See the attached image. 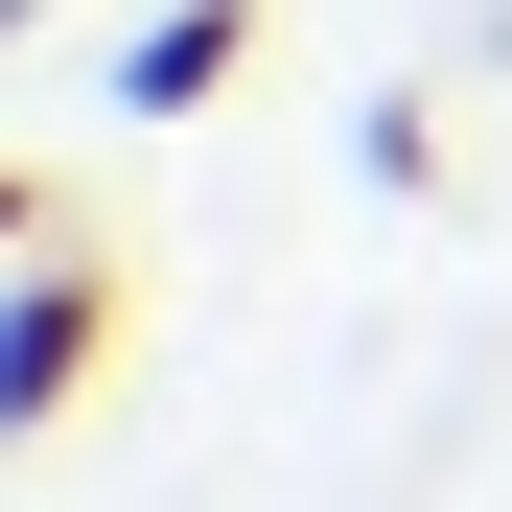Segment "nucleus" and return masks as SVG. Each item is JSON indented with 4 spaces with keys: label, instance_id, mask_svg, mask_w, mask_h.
I'll list each match as a JSON object with an SVG mask.
<instances>
[{
    "label": "nucleus",
    "instance_id": "1",
    "mask_svg": "<svg viewBox=\"0 0 512 512\" xmlns=\"http://www.w3.org/2000/svg\"><path fill=\"white\" fill-rule=\"evenodd\" d=\"M94 373H117V256H94V233L0 256V443H47Z\"/></svg>",
    "mask_w": 512,
    "mask_h": 512
},
{
    "label": "nucleus",
    "instance_id": "2",
    "mask_svg": "<svg viewBox=\"0 0 512 512\" xmlns=\"http://www.w3.org/2000/svg\"><path fill=\"white\" fill-rule=\"evenodd\" d=\"M256 70V0H140V47H117V117H210Z\"/></svg>",
    "mask_w": 512,
    "mask_h": 512
},
{
    "label": "nucleus",
    "instance_id": "3",
    "mask_svg": "<svg viewBox=\"0 0 512 512\" xmlns=\"http://www.w3.org/2000/svg\"><path fill=\"white\" fill-rule=\"evenodd\" d=\"M70 233V187H47V163H0V256H47Z\"/></svg>",
    "mask_w": 512,
    "mask_h": 512
},
{
    "label": "nucleus",
    "instance_id": "4",
    "mask_svg": "<svg viewBox=\"0 0 512 512\" xmlns=\"http://www.w3.org/2000/svg\"><path fill=\"white\" fill-rule=\"evenodd\" d=\"M24 24H47V0H0V47H24Z\"/></svg>",
    "mask_w": 512,
    "mask_h": 512
}]
</instances>
